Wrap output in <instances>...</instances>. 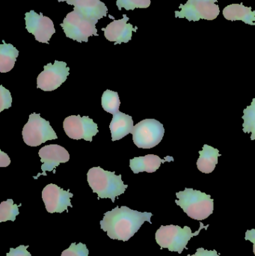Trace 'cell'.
Instances as JSON below:
<instances>
[{"label":"cell","instance_id":"cell-1","mask_svg":"<svg viewBox=\"0 0 255 256\" xmlns=\"http://www.w3.org/2000/svg\"><path fill=\"white\" fill-rule=\"evenodd\" d=\"M152 214L132 210L126 206L118 207L106 212L100 221V228L107 233L112 240L127 242L130 240L143 225L151 221Z\"/></svg>","mask_w":255,"mask_h":256},{"label":"cell","instance_id":"cell-2","mask_svg":"<svg viewBox=\"0 0 255 256\" xmlns=\"http://www.w3.org/2000/svg\"><path fill=\"white\" fill-rule=\"evenodd\" d=\"M88 184L99 198H110L115 202V198L125 192L128 185H125L121 176H116L115 172L106 171L101 167H93L87 174Z\"/></svg>","mask_w":255,"mask_h":256},{"label":"cell","instance_id":"cell-3","mask_svg":"<svg viewBox=\"0 0 255 256\" xmlns=\"http://www.w3.org/2000/svg\"><path fill=\"white\" fill-rule=\"evenodd\" d=\"M175 203L181 208L187 216L202 221L209 218L214 210V200L211 196L192 188L176 192Z\"/></svg>","mask_w":255,"mask_h":256},{"label":"cell","instance_id":"cell-4","mask_svg":"<svg viewBox=\"0 0 255 256\" xmlns=\"http://www.w3.org/2000/svg\"><path fill=\"white\" fill-rule=\"evenodd\" d=\"M208 227L209 225L205 226L200 221V228L193 233L189 226L181 228L179 226H162L156 232V242L161 249L166 248L171 252H178L181 254L184 249H187V244L192 238L199 236L201 230L203 228L208 230Z\"/></svg>","mask_w":255,"mask_h":256},{"label":"cell","instance_id":"cell-5","mask_svg":"<svg viewBox=\"0 0 255 256\" xmlns=\"http://www.w3.org/2000/svg\"><path fill=\"white\" fill-rule=\"evenodd\" d=\"M22 134L24 142L31 147H37L46 141L58 138L49 122L41 118L40 114L29 116L28 122L22 128Z\"/></svg>","mask_w":255,"mask_h":256},{"label":"cell","instance_id":"cell-6","mask_svg":"<svg viewBox=\"0 0 255 256\" xmlns=\"http://www.w3.org/2000/svg\"><path fill=\"white\" fill-rule=\"evenodd\" d=\"M97 24L96 21L87 19L73 10L67 14L61 26L67 38L81 43L88 42V38L91 36H98Z\"/></svg>","mask_w":255,"mask_h":256},{"label":"cell","instance_id":"cell-7","mask_svg":"<svg viewBox=\"0 0 255 256\" xmlns=\"http://www.w3.org/2000/svg\"><path fill=\"white\" fill-rule=\"evenodd\" d=\"M163 124L154 118L144 120L133 128V140L139 148L149 149L155 147L164 136Z\"/></svg>","mask_w":255,"mask_h":256},{"label":"cell","instance_id":"cell-8","mask_svg":"<svg viewBox=\"0 0 255 256\" xmlns=\"http://www.w3.org/2000/svg\"><path fill=\"white\" fill-rule=\"evenodd\" d=\"M216 2V0H188L185 4L180 6V10L175 12V18H187L189 21L213 20L220 13Z\"/></svg>","mask_w":255,"mask_h":256},{"label":"cell","instance_id":"cell-9","mask_svg":"<svg viewBox=\"0 0 255 256\" xmlns=\"http://www.w3.org/2000/svg\"><path fill=\"white\" fill-rule=\"evenodd\" d=\"M44 70L37 78V88L44 92H52L61 86L67 80L70 68L64 62L55 60L54 64H46Z\"/></svg>","mask_w":255,"mask_h":256},{"label":"cell","instance_id":"cell-10","mask_svg":"<svg viewBox=\"0 0 255 256\" xmlns=\"http://www.w3.org/2000/svg\"><path fill=\"white\" fill-rule=\"evenodd\" d=\"M63 128L67 136L75 140L92 142L93 136L98 134L97 124L88 116H70L63 122Z\"/></svg>","mask_w":255,"mask_h":256},{"label":"cell","instance_id":"cell-11","mask_svg":"<svg viewBox=\"0 0 255 256\" xmlns=\"http://www.w3.org/2000/svg\"><path fill=\"white\" fill-rule=\"evenodd\" d=\"M25 28L28 32L34 36V38L40 43H49L55 30L50 18L43 16V14L30 10L25 14Z\"/></svg>","mask_w":255,"mask_h":256},{"label":"cell","instance_id":"cell-12","mask_svg":"<svg viewBox=\"0 0 255 256\" xmlns=\"http://www.w3.org/2000/svg\"><path fill=\"white\" fill-rule=\"evenodd\" d=\"M73 194L68 190H64L57 185L50 184L46 185L42 191V200L47 212L50 214L62 213L67 208H73L70 198Z\"/></svg>","mask_w":255,"mask_h":256},{"label":"cell","instance_id":"cell-13","mask_svg":"<svg viewBox=\"0 0 255 256\" xmlns=\"http://www.w3.org/2000/svg\"><path fill=\"white\" fill-rule=\"evenodd\" d=\"M39 156L41 161L42 173H39L37 177H34L37 179L40 176H46V172H53L55 173V168L60 164L67 162L70 160V154L62 146L58 144H49L44 146L39 150Z\"/></svg>","mask_w":255,"mask_h":256},{"label":"cell","instance_id":"cell-14","mask_svg":"<svg viewBox=\"0 0 255 256\" xmlns=\"http://www.w3.org/2000/svg\"><path fill=\"white\" fill-rule=\"evenodd\" d=\"M129 18L124 15L121 20L112 21L106 28H103L105 38L115 44L121 43H127L131 40L133 32H136V28L133 25L128 24Z\"/></svg>","mask_w":255,"mask_h":256},{"label":"cell","instance_id":"cell-15","mask_svg":"<svg viewBox=\"0 0 255 256\" xmlns=\"http://www.w3.org/2000/svg\"><path fill=\"white\" fill-rule=\"evenodd\" d=\"M73 10L87 19L98 22L107 15L108 8L100 0H75Z\"/></svg>","mask_w":255,"mask_h":256},{"label":"cell","instance_id":"cell-16","mask_svg":"<svg viewBox=\"0 0 255 256\" xmlns=\"http://www.w3.org/2000/svg\"><path fill=\"white\" fill-rule=\"evenodd\" d=\"M171 161H174L172 156H168L163 160L157 155L147 154L144 156H139L130 160V167L134 174L143 172L153 173L159 170L162 164Z\"/></svg>","mask_w":255,"mask_h":256},{"label":"cell","instance_id":"cell-17","mask_svg":"<svg viewBox=\"0 0 255 256\" xmlns=\"http://www.w3.org/2000/svg\"><path fill=\"white\" fill-rule=\"evenodd\" d=\"M133 128L134 126L132 116L118 111L113 115L109 126L112 141L121 140L128 134H132Z\"/></svg>","mask_w":255,"mask_h":256},{"label":"cell","instance_id":"cell-18","mask_svg":"<svg viewBox=\"0 0 255 256\" xmlns=\"http://www.w3.org/2000/svg\"><path fill=\"white\" fill-rule=\"evenodd\" d=\"M223 16L228 20H242L249 25L254 26L255 22V10L251 7H246L241 4H232L225 8Z\"/></svg>","mask_w":255,"mask_h":256},{"label":"cell","instance_id":"cell-19","mask_svg":"<svg viewBox=\"0 0 255 256\" xmlns=\"http://www.w3.org/2000/svg\"><path fill=\"white\" fill-rule=\"evenodd\" d=\"M197 167L199 171L205 174H210L215 170L216 166L218 164V159L221 154L220 150L212 146L205 144L202 150L199 152Z\"/></svg>","mask_w":255,"mask_h":256},{"label":"cell","instance_id":"cell-20","mask_svg":"<svg viewBox=\"0 0 255 256\" xmlns=\"http://www.w3.org/2000/svg\"><path fill=\"white\" fill-rule=\"evenodd\" d=\"M19 51L10 44L4 43L0 45V72L6 73L14 67Z\"/></svg>","mask_w":255,"mask_h":256},{"label":"cell","instance_id":"cell-21","mask_svg":"<svg viewBox=\"0 0 255 256\" xmlns=\"http://www.w3.org/2000/svg\"><path fill=\"white\" fill-rule=\"evenodd\" d=\"M101 104L106 112L115 115L119 111L121 105L118 92L111 90H106L102 96Z\"/></svg>","mask_w":255,"mask_h":256},{"label":"cell","instance_id":"cell-22","mask_svg":"<svg viewBox=\"0 0 255 256\" xmlns=\"http://www.w3.org/2000/svg\"><path fill=\"white\" fill-rule=\"evenodd\" d=\"M243 130L245 134L251 132V140H255V98L253 99L251 105L244 110Z\"/></svg>","mask_w":255,"mask_h":256},{"label":"cell","instance_id":"cell-23","mask_svg":"<svg viewBox=\"0 0 255 256\" xmlns=\"http://www.w3.org/2000/svg\"><path fill=\"white\" fill-rule=\"evenodd\" d=\"M19 214V206L13 204V200H7L0 204V222H14Z\"/></svg>","mask_w":255,"mask_h":256},{"label":"cell","instance_id":"cell-24","mask_svg":"<svg viewBox=\"0 0 255 256\" xmlns=\"http://www.w3.org/2000/svg\"><path fill=\"white\" fill-rule=\"evenodd\" d=\"M118 8H125L127 10L136 8H147L151 6V0H117Z\"/></svg>","mask_w":255,"mask_h":256},{"label":"cell","instance_id":"cell-25","mask_svg":"<svg viewBox=\"0 0 255 256\" xmlns=\"http://www.w3.org/2000/svg\"><path fill=\"white\" fill-rule=\"evenodd\" d=\"M89 251L86 245L82 243H72L68 249L61 252V256H88Z\"/></svg>","mask_w":255,"mask_h":256},{"label":"cell","instance_id":"cell-26","mask_svg":"<svg viewBox=\"0 0 255 256\" xmlns=\"http://www.w3.org/2000/svg\"><path fill=\"white\" fill-rule=\"evenodd\" d=\"M11 104L12 97L10 92L4 88L3 86H0V112L9 109Z\"/></svg>","mask_w":255,"mask_h":256},{"label":"cell","instance_id":"cell-27","mask_svg":"<svg viewBox=\"0 0 255 256\" xmlns=\"http://www.w3.org/2000/svg\"><path fill=\"white\" fill-rule=\"evenodd\" d=\"M28 248V245L27 246L21 245L15 249L10 248V252H7L6 256H31V254L27 251Z\"/></svg>","mask_w":255,"mask_h":256},{"label":"cell","instance_id":"cell-28","mask_svg":"<svg viewBox=\"0 0 255 256\" xmlns=\"http://www.w3.org/2000/svg\"><path fill=\"white\" fill-rule=\"evenodd\" d=\"M188 256H220V254H218V252L215 250H207L204 248H199L195 255H188Z\"/></svg>","mask_w":255,"mask_h":256},{"label":"cell","instance_id":"cell-29","mask_svg":"<svg viewBox=\"0 0 255 256\" xmlns=\"http://www.w3.org/2000/svg\"><path fill=\"white\" fill-rule=\"evenodd\" d=\"M10 158L4 152L0 150V167L8 166L10 165Z\"/></svg>","mask_w":255,"mask_h":256},{"label":"cell","instance_id":"cell-30","mask_svg":"<svg viewBox=\"0 0 255 256\" xmlns=\"http://www.w3.org/2000/svg\"><path fill=\"white\" fill-rule=\"evenodd\" d=\"M245 239L253 243V252L255 255V230H247V232H246Z\"/></svg>","mask_w":255,"mask_h":256},{"label":"cell","instance_id":"cell-31","mask_svg":"<svg viewBox=\"0 0 255 256\" xmlns=\"http://www.w3.org/2000/svg\"><path fill=\"white\" fill-rule=\"evenodd\" d=\"M74 1L75 0H58V2H66L67 4H70V6H72Z\"/></svg>","mask_w":255,"mask_h":256},{"label":"cell","instance_id":"cell-32","mask_svg":"<svg viewBox=\"0 0 255 256\" xmlns=\"http://www.w3.org/2000/svg\"><path fill=\"white\" fill-rule=\"evenodd\" d=\"M254 26H255V24H254Z\"/></svg>","mask_w":255,"mask_h":256}]
</instances>
